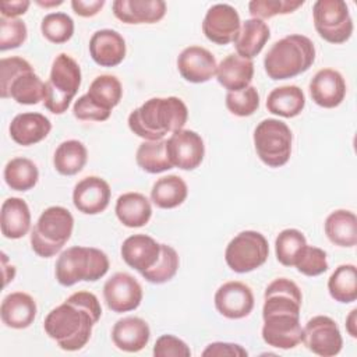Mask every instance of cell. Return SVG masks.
Returning <instances> with one entry per match:
<instances>
[{"instance_id": "6da1fadb", "label": "cell", "mask_w": 357, "mask_h": 357, "mask_svg": "<svg viewBox=\"0 0 357 357\" xmlns=\"http://www.w3.org/2000/svg\"><path fill=\"white\" fill-rule=\"evenodd\" d=\"M100 317L98 297L91 291H75L46 315L43 328L60 349L77 351L89 342L92 328Z\"/></svg>"}, {"instance_id": "7a4b0ae2", "label": "cell", "mask_w": 357, "mask_h": 357, "mask_svg": "<svg viewBox=\"0 0 357 357\" xmlns=\"http://www.w3.org/2000/svg\"><path fill=\"white\" fill-rule=\"evenodd\" d=\"M187 119L188 109L180 98H151L130 113L128 127L145 141H158L183 130Z\"/></svg>"}, {"instance_id": "3957f363", "label": "cell", "mask_w": 357, "mask_h": 357, "mask_svg": "<svg viewBox=\"0 0 357 357\" xmlns=\"http://www.w3.org/2000/svg\"><path fill=\"white\" fill-rule=\"evenodd\" d=\"M315 60V46L304 35L293 33L276 40L264 59L268 77L273 81L287 79L305 73Z\"/></svg>"}, {"instance_id": "277c9868", "label": "cell", "mask_w": 357, "mask_h": 357, "mask_svg": "<svg viewBox=\"0 0 357 357\" xmlns=\"http://www.w3.org/2000/svg\"><path fill=\"white\" fill-rule=\"evenodd\" d=\"M107 255L95 247L74 245L64 250L56 261V279L61 286H73L81 280L96 282L109 271Z\"/></svg>"}, {"instance_id": "5b68a950", "label": "cell", "mask_w": 357, "mask_h": 357, "mask_svg": "<svg viewBox=\"0 0 357 357\" xmlns=\"http://www.w3.org/2000/svg\"><path fill=\"white\" fill-rule=\"evenodd\" d=\"M0 95L20 105H36L45 99V82L25 59L3 57L0 60Z\"/></svg>"}, {"instance_id": "8992f818", "label": "cell", "mask_w": 357, "mask_h": 357, "mask_svg": "<svg viewBox=\"0 0 357 357\" xmlns=\"http://www.w3.org/2000/svg\"><path fill=\"white\" fill-rule=\"evenodd\" d=\"M74 229V218L64 206L46 208L31 231V247L43 258L56 255L70 240Z\"/></svg>"}, {"instance_id": "52a82bcc", "label": "cell", "mask_w": 357, "mask_h": 357, "mask_svg": "<svg viewBox=\"0 0 357 357\" xmlns=\"http://www.w3.org/2000/svg\"><path fill=\"white\" fill-rule=\"evenodd\" d=\"M81 85V68L68 54L60 53L52 63L49 79L45 82V107L54 113L67 112Z\"/></svg>"}, {"instance_id": "ba28073f", "label": "cell", "mask_w": 357, "mask_h": 357, "mask_svg": "<svg viewBox=\"0 0 357 357\" xmlns=\"http://www.w3.org/2000/svg\"><path fill=\"white\" fill-rule=\"evenodd\" d=\"M291 142V130L282 120L265 119L254 130L255 152L269 167H280L289 162Z\"/></svg>"}, {"instance_id": "9c48e42d", "label": "cell", "mask_w": 357, "mask_h": 357, "mask_svg": "<svg viewBox=\"0 0 357 357\" xmlns=\"http://www.w3.org/2000/svg\"><path fill=\"white\" fill-rule=\"evenodd\" d=\"M312 18L315 31L329 43H344L353 33V20L343 0H317L312 6Z\"/></svg>"}, {"instance_id": "30bf717a", "label": "cell", "mask_w": 357, "mask_h": 357, "mask_svg": "<svg viewBox=\"0 0 357 357\" xmlns=\"http://www.w3.org/2000/svg\"><path fill=\"white\" fill-rule=\"evenodd\" d=\"M269 255L268 240L255 230L240 231L225 251L227 266L237 273H247L262 266Z\"/></svg>"}, {"instance_id": "8fae6325", "label": "cell", "mask_w": 357, "mask_h": 357, "mask_svg": "<svg viewBox=\"0 0 357 357\" xmlns=\"http://www.w3.org/2000/svg\"><path fill=\"white\" fill-rule=\"evenodd\" d=\"M303 343L317 356L333 357L340 353L343 339L337 324L331 317L317 315L303 328Z\"/></svg>"}, {"instance_id": "7c38bea8", "label": "cell", "mask_w": 357, "mask_h": 357, "mask_svg": "<svg viewBox=\"0 0 357 357\" xmlns=\"http://www.w3.org/2000/svg\"><path fill=\"white\" fill-rule=\"evenodd\" d=\"M142 287L138 280L126 272L110 276L103 286V298L113 312H128L139 307L142 301Z\"/></svg>"}, {"instance_id": "4fadbf2b", "label": "cell", "mask_w": 357, "mask_h": 357, "mask_svg": "<svg viewBox=\"0 0 357 357\" xmlns=\"http://www.w3.org/2000/svg\"><path fill=\"white\" fill-rule=\"evenodd\" d=\"M169 159L173 167L181 170L197 169L205 156L204 139L192 130H178L166 139Z\"/></svg>"}, {"instance_id": "5bb4252c", "label": "cell", "mask_w": 357, "mask_h": 357, "mask_svg": "<svg viewBox=\"0 0 357 357\" xmlns=\"http://www.w3.org/2000/svg\"><path fill=\"white\" fill-rule=\"evenodd\" d=\"M241 28L237 10L230 4H213L205 14L202 21V32L211 42L216 45H227L234 42Z\"/></svg>"}, {"instance_id": "9a60e30c", "label": "cell", "mask_w": 357, "mask_h": 357, "mask_svg": "<svg viewBox=\"0 0 357 357\" xmlns=\"http://www.w3.org/2000/svg\"><path fill=\"white\" fill-rule=\"evenodd\" d=\"M303 294L298 286L286 278H278L268 284L264 293L262 318L276 314L300 315Z\"/></svg>"}, {"instance_id": "2e32d148", "label": "cell", "mask_w": 357, "mask_h": 357, "mask_svg": "<svg viewBox=\"0 0 357 357\" xmlns=\"http://www.w3.org/2000/svg\"><path fill=\"white\" fill-rule=\"evenodd\" d=\"M262 339L268 346L289 350L303 342L300 315L276 314L264 317Z\"/></svg>"}, {"instance_id": "e0dca14e", "label": "cell", "mask_w": 357, "mask_h": 357, "mask_svg": "<svg viewBox=\"0 0 357 357\" xmlns=\"http://www.w3.org/2000/svg\"><path fill=\"white\" fill-rule=\"evenodd\" d=\"M215 307L220 315L229 319L244 318L254 308L252 290L238 280L226 282L215 293Z\"/></svg>"}, {"instance_id": "ac0fdd59", "label": "cell", "mask_w": 357, "mask_h": 357, "mask_svg": "<svg viewBox=\"0 0 357 357\" xmlns=\"http://www.w3.org/2000/svg\"><path fill=\"white\" fill-rule=\"evenodd\" d=\"M112 197L110 185L98 176H88L79 180L73 190L74 206L85 215H98L103 212Z\"/></svg>"}, {"instance_id": "d6986e66", "label": "cell", "mask_w": 357, "mask_h": 357, "mask_svg": "<svg viewBox=\"0 0 357 357\" xmlns=\"http://www.w3.org/2000/svg\"><path fill=\"white\" fill-rule=\"evenodd\" d=\"M180 75L192 84H202L216 75V59L202 46H188L177 57Z\"/></svg>"}, {"instance_id": "ffe728a7", "label": "cell", "mask_w": 357, "mask_h": 357, "mask_svg": "<svg viewBox=\"0 0 357 357\" xmlns=\"http://www.w3.org/2000/svg\"><path fill=\"white\" fill-rule=\"evenodd\" d=\"M310 95L318 106L333 109L346 96L344 78L333 68H322L310 81Z\"/></svg>"}, {"instance_id": "44dd1931", "label": "cell", "mask_w": 357, "mask_h": 357, "mask_svg": "<svg viewBox=\"0 0 357 357\" xmlns=\"http://www.w3.org/2000/svg\"><path fill=\"white\" fill-rule=\"evenodd\" d=\"M126 52V40L114 29H99L89 39V54L100 67L119 66Z\"/></svg>"}, {"instance_id": "7402d4cb", "label": "cell", "mask_w": 357, "mask_h": 357, "mask_svg": "<svg viewBox=\"0 0 357 357\" xmlns=\"http://www.w3.org/2000/svg\"><path fill=\"white\" fill-rule=\"evenodd\" d=\"M113 14L124 24H155L166 14L163 0H114Z\"/></svg>"}, {"instance_id": "603a6c76", "label": "cell", "mask_w": 357, "mask_h": 357, "mask_svg": "<svg viewBox=\"0 0 357 357\" xmlns=\"http://www.w3.org/2000/svg\"><path fill=\"white\" fill-rule=\"evenodd\" d=\"M120 252L124 262L141 273L156 264L160 255V244L151 236L132 234L123 241Z\"/></svg>"}, {"instance_id": "cb8c5ba5", "label": "cell", "mask_w": 357, "mask_h": 357, "mask_svg": "<svg viewBox=\"0 0 357 357\" xmlns=\"http://www.w3.org/2000/svg\"><path fill=\"white\" fill-rule=\"evenodd\" d=\"M52 130L50 120L42 113L25 112L17 114L8 127L10 137L22 146H29L45 139Z\"/></svg>"}, {"instance_id": "d4e9b609", "label": "cell", "mask_w": 357, "mask_h": 357, "mask_svg": "<svg viewBox=\"0 0 357 357\" xmlns=\"http://www.w3.org/2000/svg\"><path fill=\"white\" fill-rule=\"evenodd\" d=\"M151 337L149 325L139 317H124L119 319L112 329L114 346L127 353L142 350Z\"/></svg>"}, {"instance_id": "484cf974", "label": "cell", "mask_w": 357, "mask_h": 357, "mask_svg": "<svg viewBox=\"0 0 357 357\" xmlns=\"http://www.w3.org/2000/svg\"><path fill=\"white\" fill-rule=\"evenodd\" d=\"M254 77L252 60L244 59L237 53L226 56L216 68L218 82L227 89V92H236L250 86Z\"/></svg>"}, {"instance_id": "4316f807", "label": "cell", "mask_w": 357, "mask_h": 357, "mask_svg": "<svg viewBox=\"0 0 357 357\" xmlns=\"http://www.w3.org/2000/svg\"><path fill=\"white\" fill-rule=\"evenodd\" d=\"M0 317L6 326L13 329H25L36 317V303L28 293H10L1 301Z\"/></svg>"}, {"instance_id": "83f0119b", "label": "cell", "mask_w": 357, "mask_h": 357, "mask_svg": "<svg viewBox=\"0 0 357 357\" xmlns=\"http://www.w3.org/2000/svg\"><path fill=\"white\" fill-rule=\"evenodd\" d=\"M1 234L6 238L17 240L31 229V212L28 204L18 197H10L1 204L0 211Z\"/></svg>"}, {"instance_id": "f1b7e54d", "label": "cell", "mask_w": 357, "mask_h": 357, "mask_svg": "<svg viewBox=\"0 0 357 357\" xmlns=\"http://www.w3.org/2000/svg\"><path fill=\"white\" fill-rule=\"evenodd\" d=\"M271 38V31L266 22L257 18L245 20L241 24L240 32L234 40V47L238 56L252 60L261 53Z\"/></svg>"}, {"instance_id": "f546056e", "label": "cell", "mask_w": 357, "mask_h": 357, "mask_svg": "<svg viewBox=\"0 0 357 357\" xmlns=\"http://www.w3.org/2000/svg\"><path fill=\"white\" fill-rule=\"evenodd\" d=\"M114 212L124 226L142 227L152 216V206L144 194L126 192L117 198Z\"/></svg>"}, {"instance_id": "4dcf8cb0", "label": "cell", "mask_w": 357, "mask_h": 357, "mask_svg": "<svg viewBox=\"0 0 357 357\" xmlns=\"http://www.w3.org/2000/svg\"><path fill=\"white\" fill-rule=\"evenodd\" d=\"M325 234L331 243L339 247H354L357 244V218L354 212L337 209L325 219Z\"/></svg>"}, {"instance_id": "1f68e13d", "label": "cell", "mask_w": 357, "mask_h": 357, "mask_svg": "<svg viewBox=\"0 0 357 357\" xmlns=\"http://www.w3.org/2000/svg\"><path fill=\"white\" fill-rule=\"evenodd\" d=\"M305 106V95L297 85H283L269 92L266 109L272 114L291 119L298 116Z\"/></svg>"}, {"instance_id": "d6a6232c", "label": "cell", "mask_w": 357, "mask_h": 357, "mask_svg": "<svg viewBox=\"0 0 357 357\" xmlns=\"http://www.w3.org/2000/svg\"><path fill=\"white\" fill-rule=\"evenodd\" d=\"M188 194L185 181L176 174L158 178L151 190V201L162 209H172L181 205Z\"/></svg>"}, {"instance_id": "836d02e7", "label": "cell", "mask_w": 357, "mask_h": 357, "mask_svg": "<svg viewBox=\"0 0 357 357\" xmlns=\"http://www.w3.org/2000/svg\"><path fill=\"white\" fill-rule=\"evenodd\" d=\"M88 159L85 145L78 139H67L61 142L53 156L54 169L63 176H74L79 173Z\"/></svg>"}, {"instance_id": "e575fe53", "label": "cell", "mask_w": 357, "mask_h": 357, "mask_svg": "<svg viewBox=\"0 0 357 357\" xmlns=\"http://www.w3.org/2000/svg\"><path fill=\"white\" fill-rule=\"evenodd\" d=\"M328 290L331 297L343 304L356 301L357 298V269L353 264L339 265L328 279Z\"/></svg>"}, {"instance_id": "d590c367", "label": "cell", "mask_w": 357, "mask_h": 357, "mask_svg": "<svg viewBox=\"0 0 357 357\" xmlns=\"http://www.w3.org/2000/svg\"><path fill=\"white\" fill-rule=\"evenodd\" d=\"M137 165L146 173L156 174L173 169L167 155L166 139L144 141L135 153Z\"/></svg>"}, {"instance_id": "8d00e7d4", "label": "cell", "mask_w": 357, "mask_h": 357, "mask_svg": "<svg viewBox=\"0 0 357 357\" xmlns=\"http://www.w3.org/2000/svg\"><path fill=\"white\" fill-rule=\"evenodd\" d=\"M4 181L15 191H28L33 188L39 178L36 165L28 158H14L4 167Z\"/></svg>"}, {"instance_id": "74e56055", "label": "cell", "mask_w": 357, "mask_h": 357, "mask_svg": "<svg viewBox=\"0 0 357 357\" xmlns=\"http://www.w3.org/2000/svg\"><path fill=\"white\" fill-rule=\"evenodd\" d=\"M86 95L96 105L112 112V109L116 107L121 100L123 86L117 77L110 74H102L92 81Z\"/></svg>"}, {"instance_id": "f35d334b", "label": "cell", "mask_w": 357, "mask_h": 357, "mask_svg": "<svg viewBox=\"0 0 357 357\" xmlns=\"http://www.w3.org/2000/svg\"><path fill=\"white\" fill-rule=\"evenodd\" d=\"M178 264L180 259L176 250L167 244H160V255L156 264L152 268L141 272V275L149 283L162 284L173 279V276L177 273Z\"/></svg>"}, {"instance_id": "ab89813d", "label": "cell", "mask_w": 357, "mask_h": 357, "mask_svg": "<svg viewBox=\"0 0 357 357\" xmlns=\"http://www.w3.org/2000/svg\"><path fill=\"white\" fill-rule=\"evenodd\" d=\"M42 35L52 43H66L74 35V21L66 13H50L40 22Z\"/></svg>"}, {"instance_id": "60d3db41", "label": "cell", "mask_w": 357, "mask_h": 357, "mask_svg": "<svg viewBox=\"0 0 357 357\" xmlns=\"http://www.w3.org/2000/svg\"><path fill=\"white\" fill-rule=\"evenodd\" d=\"M307 244L304 234L297 229L282 230L275 240V252L278 261L284 266H293L300 250Z\"/></svg>"}, {"instance_id": "b9f144b4", "label": "cell", "mask_w": 357, "mask_h": 357, "mask_svg": "<svg viewBox=\"0 0 357 357\" xmlns=\"http://www.w3.org/2000/svg\"><path fill=\"white\" fill-rule=\"evenodd\" d=\"M297 271L305 276H318L328 271L326 252L314 245L305 244L294 259V265Z\"/></svg>"}, {"instance_id": "7bdbcfd3", "label": "cell", "mask_w": 357, "mask_h": 357, "mask_svg": "<svg viewBox=\"0 0 357 357\" xmlns=\"http://www.w3.org/2000/svg\"><path fill=\"white\" fill-rule=\"evenodd\" d=\"M304 4V0H252L248 3V11L252 18L266 20L275 15L290 14Z\"/></svg>"}, {"instance_id": "ee69618b", "label": "cell", "mask_w": 357, "mask_h": 357, "mask_svg": "<svg viewBox=\"0 0 357 357\" xmlns=\"http://www.w3.org/2000/svg\"><path fill=\"white\" fill-rule=\"evenodd\" d=\"M226 107L230 113L238 117H247L257 112L259 107V95L255 86H247L236 92H227Z\"/></svg>"}, {"instance_id": "f6af8a7d", "label": "cell", "mask_w": 357, "mask_h": 357, "mask_svg": "<svg viewBox=\"0 0 357 357\" xmlns=\"http://www.w3.org/2000/svg\"><path fill=\"white\" fill-rule=\"evenodd\" d=\"M28 36L26 25L18 18H0V50L20 47Z\"/></svg>"}, {"instance_id": "bcb514c9", "label": "cell", "mask_w": 357, "mask_h": 357, "mask_svg": "<svg viewBox=\"0 0 357 357\" xmlns=\"http://www.w3.org/2000/svg\"><path fill=\"white\" fill-rule=\"evenodd\" d=\"M155 357H190L191 350L187 343L174 335H162L153 346Z\"/></svg>"}, {"instance_id": "7dc6e473", "label": "cell", "mask_w": 357, "mask_h": 357, "mask_svg": "<svg viewBox=\"0 0 357 357\" xmlns=\"http://www.w3.org/2000/svg\"><path fill=\"white\" fill-rule=\"evenodd\" d=\"M73 113L75 116V119L78 120H88V121H105L110 117L109 110L100 107L99 105H96L86 93L79 96L73 106Z\"/></svg>"}, {"instance_id": "c3c4849f", "label": "cell", "mask_w": 357, "mask_h": 357, "mask_svg": "<svg viewBox=\"0 0 357 357\" xmlns=\"http://www.w3.org/2000/svg\"><path fill=\"white\" fill-rule=\"evenodd\" d=\"M204 357H247L248 351L237 344V343H227V342H213L206 346L202 351Z\"/></svg>"}, {"instance_id": "681fc988", "label": "cell", "mask_w": 357, "mask_h": 357, "mask_svg": "<svg viewBox=\"0 0 357 357\" xmlns=\"http://www.w3.org/2000/svg\"><path fill=\"white\" fill-rule=\"evenodd\" d=\"M103 6H105V0H73L71 1V7L74 13L85 18L96 15Z\"/></svg>"}, {"instance_id": "f907efd6", "label": "cell", "mask_w": 357, "mask_h": 357, "mask_svg": "<svg viewBox=\"0 0 357 357\" xmlns=\"http://www.w3.org/2000/svg\"><path fill=\"white\" fill-rule=\"evenodd\" d=\"M29 6H31V1L28 0H11V1L0 3L1 14L6 18H17L20 15H24L29 8Z\"/></svg>"}, {"instance_id": "816d5d0a", "label": "cell", "mask_w": 357, "mask_h": 357, "mask_svg": "<svg viewBox=\"0 0 357 357\" xmlns=\"http://www.w3.org/2000/svg\"><path fill=\"white\" fill-rule=\"evenodd\" d=\"M346 331L347 333L356 339L357 337V308H353L346 318Z\"/></svg>"}, {"instance_id": "f5cc1de1", "label": "cell", "mask_w": 357, "mask_h": 357, "mask_svg": "<svg viewBox=\"0 0 357 357\" xmlns=\"http://www.w3.org/2000/svg\"><path fill=\"white\" fill-rule=\"evenodd\" d=\"M36 3L39 4V6H42V7H56V6H60V4H63V1L61 0H53V1H40V0H36Z\"/></svg>"}]
</instances>
